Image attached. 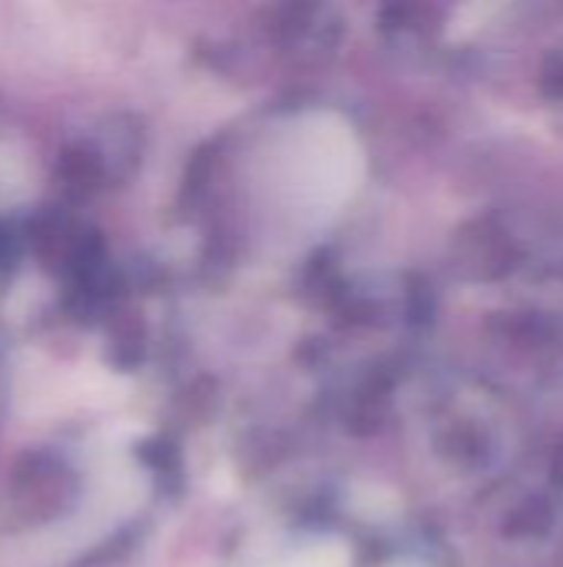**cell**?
Segmentation results:
<instances>
[{
	"instance_id": "1",
	"label": "cell",
	"mask_w": 563,
	"mask_h": 567,
	"mask_svg": "<svg viewBox=\"0 0 563 567\" xmlns=\"http://www.w3.org/2000/svg\"><path fill=\"white\" fill-rule=\"evenodd\" d=\"M272 186L295 219L338 213L362 179V146L338 116L309 113L292 123L272 153Z\"/></svg>"
},
{
	"instance_id": "2",
	"label": "cell",
	"mask_w": 563,
	"mask_h": 567,
	"mask_svg": "<svg viewBox=\"0 0 563 567\" xmlns=\"http://www.w3.org/2000/svg\"><path fill=\"white\" fill-rule=\"evenodd\" d=\"M279 567H348V551L338 542H315L285 558Z\"/></svg>"
},
{
	"instance_id": "3",
	"label": "cell",
	"mask_w": 563,
	"mask_h": 567,
	"mask_svg": "<svg viewBox=\"0 0 563 567\" xmlns=\"http://www.w3.org/2000/svg\"><path fill=\"white\" fill-rule=\"evenodd\" d=\"M405 567H408V565H405Z\"/></svg>"
}]
</instances>
